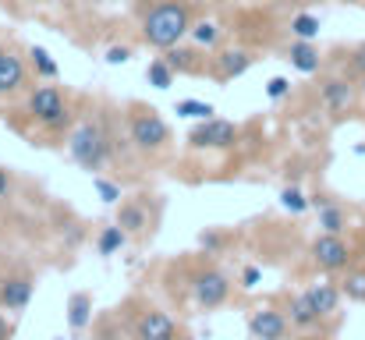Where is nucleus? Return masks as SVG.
Wrapping results in <instances>:
<instances>
[{"label":"nucleus","instance_id":"9d476101","mask_svg":"<svg viewBox=\"0 0 365 340\" xmlns=\"http://www.w3.org/2000/svg\"><path fill=\"white\" fill-rule=\"evenodd\" d=\"M135 337L138 340H174L178 337V326H174V319H170L167 312L149 309V312H142V319L135 323Z\"/></svg>","mask_w":365,"mask_h":340},{"label":"nucleus","instance_id":"f8f14e48","mask_svg":"<svg viewBox=\"0 0 365 340\" xmlns=\"http://www.w3.org/2000/svg\"><path fill=\"white\" fill-rule=\"evenodd\" d=\"M248 68H252V53H248V50H220V53L213 57V75H217L220 82L242 78Z\"/></svg>","mask_w":365,"mask_h":340},{"label":"nucleus","instance_id":"412c9836","mask_svg":"<svg viewBox=\"0 0 365 340\" xmlns=\"http://www.w3.org/2000/svg\"><path fill=\"white\" fill-rule=\"evenodd\" d=\"M174 68L167 64V57H156V61H149V68H145V82L153 86V89H170L174 86Z\"/></svg>","mask_w":365,"mask_h":340},{"label":"nucleus","instance_id":"423d86ee","mask_svg":"<svg viewBox=\"0 0 365 340\" xmlns=\"http://www.w3.org/2000/svg\"><path fill=\"white\" fill-rule=\"evenodd\" d=\"M351 244L341 237V234H319L316 241H312V262L323 269V273H344L348 266H351Z\"/></svg>","mask_w":365,"mask_h":340},{"label":"nucleus","instance_id":"5701e85b","mask_svg":"<svg viewBox=\"0 0 365 340\" xmlns=\"http://www.w3.org/2000/svg\"><path fill=\"white\" fill-rule=\"evenodd\" d=\"M192 43L199 46V50H213L217 43H220V25L217 21H199V25H192Z\"/></svg>","mask_w":365,"mask_h":340},{"label":"nucleus","instance_id":"7c9ffc66","mask_svg":"<svg viewBox=\"0 0 365 340\" xmlns=\"http://www.w3.org/2000/svg\"><path fill=\"white\" fill-rule=\"evenodd\" d=\"M348 68H351V75H355V78H365V43L351 50V61H348Z\"/></svg>","mask_w":365,"mask_h":340},{"label":"nucleus","instance_id":"0eeeda50","mask_svg":"<svg viewBox=\"0 0 365 340\" xmlns=\"http://www.w3.org/2000/svg\"><path fill=\"white\" fill-rule=\"evenodd\" d=\"M195 298H199V305H206V309H217V305H224L227 302V294H231V280L220 273V269H202V273H195Z\"/></svg>","mask_w":365,"mask_h":340},{"label":"nucleus","instance_id":"c756f323","mask_svg":"<svg viewBox=\"0 0 365 340\" xmlns=\"http://www.w3.org/2000/svg\"><path fill=\"white\" fill-rule=\"evenodd\" d=\"M287 93H291V82H287L284 75H277V78L266 82V96H269V100H284Z\"/></svg>","mask_w":365,"mask_h":340},{"label":"nucleus","instance_id":"58836bf2","mask_svg":"<svg viewBox=\"0 0 365 340\" xmlns=\"http://www.w3.org/2000/svg\"><path fill=\"white\" fill-rule=\"evenodd\" d=\"M0 53H4V43H0Z\"/></svg>","mask_w":365,"mask_h":340},{"label":"nucleus","instance_id":"4468645a","mask_svg":"<svg viewBox=\"0 0 365 340\" xmlns=\"http://www.w3.org/2000/svg\"><path fill=\"white\" fill-rule=\"evenodd\" d=\"M287 61L302 71V75H316L319 71V50L312 46V39H294L287 50Z\"/></svg>","mask_w":365,"mask_h":340},{"label":"nucleus","instance_id":"393cba45","mask_svg":"<svg viewBox=\"0 0 365 340\" xmlns=\"http://www.w3.org/2000/svg\"><path fill=\"white\" fill-rule=\"evenodd\" d=\"M291 32H294V39H316L319 36V18L316 14H294Z\"/></svg>","mask_w":365,"mask_h":340},{"label":"nucleus","instance_id":"bb28decb","mask_svg":"<svg viewBox=\"0 0 365 340\" xmlns=\"http://www.w3.org/2000/svg\"><path fill=\"white\" fill-rule=\"evenodd\" d=\"M174 110H178V117H199V120H206V117L217 113V107L213 103H202V100H181Z\"/></svg>","mask_w":365,"mask_h":340},{"label":"nucleus","instance_id":"6e6552de","mask_svg":"<svg viewBox=\"0 0 365 340\" xmlns=\"http://www.w3.org/2000/svg\"><path fill=\"white\" fill-rule=\"evenodd\" d=\"M287 326H291V319H287L284 312H277V309H259V312H252V319H248V337L252 340H284L287 337Z\"/></svg>","mask_w":365,"mask_h":340},{"label":"nucleus","instance_id":"2f4dec72","mask_svg":"<svg viewBox=\"0 0 365 340\" xmlns=\"http://www.w3.org/2000/svg\"><path fill=\"white\" fill-rule=\"evenodd\" d=\"M259 280H262V269L259 266H245L242 269V287H259Z\"/></svg>","mask_w":365,"mask_h":340},{"label":"nucleus","instance_id":"7ed1b4c3","mask_svg":"<svg viewBox=\"0 0 365 340\" xmlns=\"http://www.w3.org/2000/svg\"><path fill=\"white\" fill-rule=\"evenodd\" d=\"M29 113H32V120H36L39 128H46V131H64V128L71 124V113L64 107V96H61L53 86L32 89V96H29Z\"/></svg>","mask_w":365,"mask_h":340},{"label":"nucleus","instance_id":"c9c22d12","mask_svg":"<svg viewBox=\"0 0 365 340\" xmlns=\"http://www.w3.org/2000/svg\"><path fill=\"white\" fill-rule=\"evenodd\" d=\"M202 244H206V248H217L220 237H217V234H202Z\"/></svg>","mask_w":365,"mask_h":340},{"label":"nucleus","instance_id":"ddd939ff","mask_svg":"<svg viewBox=\"0 0 365 340\" xmlns=\"http://www.w3.org/2000/svg\"><path fill=\"white\" fill-rule=\"evenodd\" d=\"M25 86V64L21 57H14L11 50L0 53V96H11Z\"/></svg>","mask_w":365,"mask_h":340},{"label":"nucleus","instance_id":"c85d7f7f","mask_svg":"<svg viewBox=\"0 0 365 340\" xmlns=\"http://www.w3.org/2000/svg\"><path fill=\"white\" fill-rule=\"evenodd\" d=\"M93 188L100 192V199H103V202H110V206H118V202H121V188H118L114 181H107V177L93 174Z\"/></svg>","mask_w":365,"mask_h":340},{"label":"nucleus","instance_id":"1a4fd4ad","mask_svg":"<svg viewBox=\"0 0 365 340\" xmlns=\"http://www.w3.org/2000/svg\"><path fill=\"white\" fill-rule=\"evenodd\" d=\"M32 291H36V284H32L29 273L4 277V280H0V309H7V312H21V309H29Z\"/></svg>","mask_w":365,"mask_h":340},{"label":"nucleus","instance_id":"20e7f679","mask_svg":"<svg viewBox=\"0 0 365 340\" xmlns=\"http://www.w3.org/2000/svg\"><path fill=\"white\" fill-rule=\"evenodd\" d=\"M128 131H131V142H135L142 153H160V149L170 142V128H167V120L153 110V107H149V110L138 107V110L131 113Z\"/></svg>","mask_w":365,"mask_h":340},{"label":"nucleus","instance_id":"9b49d317","mask_svg":"<svg viewBox=\"0 0 365 340\" xmlns=\"http://www.w3.org/2000/svg\"><path fill=\"white\" fill-rule=\"evenodd\" d=\"M319 100H323V107L330 113H341L355 103V86L348 78H327L319 86Z\"/></svg>","mask_w":365,"mask_h":340},{"label":"nucleus","instance_id":"e433bc0d","mask_svg":"<svg viewBox=\"0 0 365 340\" xmlns=\"http://www.w3.org/2000/svg\"><path fill=\"white\" fill-rule=\"evenodd\" d=\"M298 340H319V337H312V334H305V337H298Z\"/></svg>","mask_w":365,"mask_h":340},{"label":"nucleus","instance_id":"b1692460","mask_svg":"<svg viewBox=\"0 0 365 340\" xmlns=\"http://www.w3.org/2000/svg\"><path fill=\"white\" fill-rule=\"evenodd\" d=\"M29 57H32V68L39 78H57V61L46 53V46H29Z\"/></svg>","mask_w":365,"mask_h":340},{"label":"nucleus","instance_id":"f3484780","mask_svg":"<svg viewBox=\"0 0 365 340\" xmlns=\"http://www.w3.org/2000/svg\"><path fill=\"white\" fill-rule=\"evenodd\" d=\"M287 319H291V326H298V330H312L323 316L316 312V305L309 302V294H294V298H291V309H287Z\"/></svg>","mask_w":365,"mask_h":340},{"label":"nucleus","instance_id":"a211bd4d","mask_svg":"<svg viewBox=\"0 0 365 340\" xmlns=\"http://www.w3.org/2000/svg\"><path fill=\"white\" fill-rule=\"evenodd\" d=\"M89 319H93V294H86V291L71 294V302H68V326L78 334V330L89 326Z\"/></svg>","mask_w":365,"mask_h":340},{"label":"nucleus","instance_id":"72a5a7b5","mask_svg":"<svg viewBox=\"0 0 365 340\" xmlns=\"http://www.w3.org/2000/svg\"><path fill=\"white\" fill-rule=\"evenodd\" d=\"M7 192H11V174L7 167H0V199H7Z\"/></svg>","mask_w":365,"mask_h":340},{"label":"nucleus","instance_id":"cd10ccee","mask_svg":"<svg viewBox=\"0 0 365 340\" xmlns=\"http://www.w3.org/2000/svg\"><path fill=\"white\" fill-rule=\"evenodd\" d=\"M341 291H344L351 302H365V269H348Z\"/></svg>","mask_w":365,"mask_h":340},{"label":"nucleus","instance_id":"6ab92c4d","mask_svg":"<svg viewBox=\"0 0 365 340\" xmlns=\"http://www.w3.org/2000/svg\"><path fill=\"white\" fill-rule=\"evenodd\" d=\"M118 224H121L128 234H142V230L149 227L145 206H142V202H121V206H118Z\"/></svg>","mask_w":365,"mask_h":340},{"label":"nucleus","instance_id":"473e14b6","mask_svg":"<svg viewBox=\"0 0 365 340\" xmlns=\"http://www.w3.org/2000/svg\"><path fill=\"white\" fill-rule=\"evenodd\" d=\"M128 57H131L128 46H110L107 50V64H128Z\"/></svg>","mask_w":365,"mask_h":340},{"label":"nucleus","instance_id":"4be33fe9","mask_svg":"<svg viewBox=\"0 0 365 340\" xmlns=\"http://www.w3.org/2000/svg\"><path fill=\"white\" fill-rule=\"evenodd\" d=\"M316 213H319V230H327V234H341V230L348 227V217H344V210H341L337 202H327V206H319Z\"/></svg>","mask_w":365,"mask_h":340},{"label":"nucleus","instance_id":"dca6fc26","mask_svg":"<svg viewBox=\"0 0 365 340\" xmlns=\"http://www.w3.org/2000/svg\"><path fill=\"white\" fill-rule=\"evenodd\" d=\"M305 294H309V302L316 305V312L327 319V316H334V312H337V305H341V294H344V291H337L334 284H312Z\"/></svg>","mask_w":365,"mask_h":340},{"label":"nucleus","instance_id":"f704fd0d","mask_svg":"<svg viewBox=\"0 0 365 340\" xmlns=\"http://www.w3.org/2000/svg\"><path fill=\"white\" fill-rule=\"evenodd\" d=\"M11 337H14V323L0 316V340H11Z\"/></svg>","mask_w":365,"mask_h":340},{"label":"nucleus","instance_id":"f257e3e1","mask_svg":"<svg viewBox=\"0 0 365 340\" xmlns=\"http://www.w3.org/2000/svg\"><path fill=\"white\" fill-rule=\"evenodd\" d=\"M188 32H192V14H188V7H185L181 0H163V4H156V7L145 14V21H142V36H145V43L156 46V50L178 46Z\"/></svg>","mask_w":365,"mask_h":340},{"label":"nucleus","instance_id":"2eb2a0df","mask_svg":"<svg viewBox=\"0 0 365 340\" xmlns=\"http://www.w3.org/2000/svg\"><path fill=\"white\" fill-rule=\"evenodd\" d=\"M167 64H170L178 75H195V71H202L199 46H170V50H167Z\"/></svg>","mask_w":365,"mask_h":340},{"label":"nucleus","instance_id":"aec40b11","mask_svg":"<svg viewBox=\"0 0 365 340\" xmlns=\"http://www.w3.org/2000/svg\"><path fill=\"white\" fill-rule=\"evenodd\" d=\"M124 244H128V230H124L121 224L103 227L100 237H96V252H100V255H114V252H121Z\"/></svg>","mask_w":365,"mask_h":340},{"label":"nucleus","instance_id":"4c0bfd02","mask_svg":"<svg viewBox=\"0 0 365 340\" xmlns=\"http://www.w3.org/2000/svg\"><path fill=\"white\" fill-rule=\"evenodd\" d=\"M39 4H53V0H39Z\"/></svg>","mask_w":365,"mask_h":340},{"label":"nucleus","instance_id":"39448f33","mask_svg":"<svg viewBox=\"0 0 365 340\" xmlns=\"http://www.w3.org/2000/svg\"><path fill=\"white\" fill-rule=\"evenodd\" d=\"M238 124L235 120H224V117H206L202 124L192 128L188 135V145L192 149H235L238 142Z\"/></svg>","mask_w":365,"mask_h":340},{"label":"nucleus","instance_id":"f03ea898","mask_svg":"<svg viewBox=\"0 0 365 340\" xmlns=\"http://www.w3.org/2000/svg\"><path fill=\"white\" fill-rule=\"evenodd\" d=\"M68 153H71V160H75L82 170L96 174V170L107 163V156H110L107 131H103L96 120H86V124H78V128H75V135H71V142H68Z\"/></svg>","mask_w":365,"mask_h":340},{"label":"nucleus","instance_id":"a878e982","mask_svg":"<svg viewBox=\"0 0 365 340\" xmlns=\"http://www.w3.org/2000/svg\"><path fill=\"white\" fill-rule=\"evenodd\" d=\"M280 206H284L287 213H294V217H298V213H305V210L312 206V199H305V195L291 185V188H284V192H280Z\"/></svg>","mask_w":365,"mask_h":340}]
</instances>
